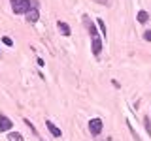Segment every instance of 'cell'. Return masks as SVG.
<instances>
[{
  "instance_id": "6da1fadb",
  "label": "cell",
  "mask_w": 151,
  "mask_h": 141,
  "mask_svg": "<svg viewBox=\"0 0 151 141\" xmlns=\"http://www.w3.org/2000/svg\"><path fill=\"white\" fill-rule=\"evenodd\" d=\"M12 2V9L13 13H27L28 9H30V2L28 0H9Z\"/></svg>"
},
{
  "instance_id": "7a4b0ae2",
  "label": "cell",
  "mask_w": 151,
  "mask_h": 141,
  "mask_svg": "<svg viewBox=\"0 0 151 141\" xmlns=\"http://www.w3.org/2000/svg\"><path fill=\"white\" fill-rule=\"evenodd\" d=\"M25 19H27V23H30V25L38 23V19H40V11H38V8H30V9H28V11L25 13Z\"/></svg>"
},
{
  "instance_id": "3957f363",
  "label": "cell",
  "mask_w": 151,
  "mask_h": 141,
  "mask_svg": "<svg viewBox=\"0 0 151 141\" xmlns=\"http://www.w3.org/2000/svg\"><path fill=\"white\" fill-rule=\"evenodd\" d=\"M89 130H91V134L93 135H98L102 132V120L100 119H93V120H89Z\"/></svg>"
},
{
  "instance_id": "277c9868",
  "label": "cell",
  "mask_w": 151,
  "mask_h": 141,
  "mask_svg": "<svg viewBox=\"0 0 151 141\" xmlns=\"http://www.w3.org/2000/svg\"><path fill=\"white\" fill-rule=\"evenodd\" d=\"M12 128H13L12 120H9L6 115H0V132H9Z\"/></svg>"
},
{
  "instance_id": "5b68a950",
  "label": "cell",
  "mask_w": 151,
  "mask_h": 141,
  "mask_svg": "<svg viewBox=\"0 0 151 141\" xmlns=\"http://www.w3.org/2000/svg\"><path fill=\"white\" fill-rule=\"evenodd\" d=\"M100 53H102V40H100L98 36H94V38H93V55L98 56Z\"/></svg>"
},
{
  "instance_id": "8992f818",
  "label": "cell",
  "mask_w": 151,
  "mask_h": 141,
  "mask_svg": "<svg viewBox=\"0 0 151 141\" xmlns=\"http://www.w3.org/2000/svg\"><path fill=\"white\" fill-rule=\"evenodd\" d=\"M45 126H47V130L51 132V135H53V137H60V128H57L51 120H45Z\"/></svg>"
},
{
  "instance_id": "52a82bcc",
  "label": "cell",
  "mask_w": 151,
  "mask_h": 141,
  "mask_svg": "<svg viewBox=\"0 0 151 141\" xmlns=\"http://www.w3.org/2000/svg\"><path fill=\"white\" fill-rule=\"evenodd\" d=\"M57 28H59V32L63 36H70V32H72V30H70V26L66 25L64 21H59V23H57Z\"/></svg>"
},
{
  "instance_id": "ba28073f",
  "label": "cell",
  "mask_w": 151,
  "mask_h": 141,
  "mask_svg": "<svg viewBox=\"0 0 151 141\" xmlns=\"http://www.w3.org/2000/svg\"><path fill=\"white\" fill-rule=\"evenodd\" d=\"M83 21H85V25H87V30L91 32V36L94 38V36H96V25L89 21V17H83Z\"/></svg>"
},
{
  "instance_id": "9c48e42d",
  "label": "cell",
  "mask_w": 151,
  "mask_h": 141,
  "mask_svg": "<svg viewBox=\"0 0 151 141\" xmlns=\"http://www.w3.org/2000/svg\"><path fill=\"white\" fill-rule=\"evenodd\" d=\"M8 139H9V141H25V139H23V135L19 134V132H9V134H8Z\"/></svg>"
},
{
  "instance_id": "30bf717a",
  "label": "cell",
  "mask_w": 151,
  "mask_h": 141,
  "mask_svg": "<svg viewBox=\"0 0 151 141\" xmlns=\"http://www.w3.org/2000/svg\"><path fill=\"white\" fill-rule=\"evenodd\" d=\"M147 21H149V13L144 11V9L138 11V23H147Z\"/></svg>"
},
{
  "instance_id": "8fae6325",
  "label": "cell",
  "mask_w": 151,
  "mask_h": 141,
  "mask_svg": "<svg viewBox=\"0 0 151 141\" xmlns=\"http://www.w3.org/2000/svg\"><path fill=\"white\" fill-rule=\"evenodd\" d=\"M2 41H4V45H8V47H12V45H13V40H12V38H8V36H4V38H2Z\"/></svg>"
},
{
  "instance_id": "7c38bea8",
  "label": "cell",
  "mask_w": 151,
  "mask_h": 141,
  "mask_svg": "<svg viewBox=\"0 0 151 141\" xmlns=\"http://www.w3.org/2000/svg\"><path fill=\"white\" fill-rule=\"evenodd\" d=\"M96 23H98V26L102 28V32L106 34V25H104V21H102V19H96Z\"/></svg>"
},
{
  "instance_id": "4fadbf2b",
  "label": "cell",
  "mask_w": 151,
  "mask_h": 141,
  "mask_svg": "<svg viewBox=\"0 0 151 141\" xmlns=\"http://www.w3.org/2000/svg\"><path fill=\"white\" fill-rule=\"evenodd\" d=\"M144 40H145V41H151V30H147V32L144 34Z\"/></svg>"
},
{
  "instance_id": "5bb4252c",
  "label": "cell",
  "mask_w": 151,
  "mask_h": 141,
  "mask_svg": "<svg viewBox=\"0 0 151 141\" xmlns=\"http://www.w3.org/2000/svg\"><path fill=\"white\" fill-rule=\"evenodd\" d=\"M96 2H100V4H106V2H108V0H96Z\"/></svg>"
}]
</instances>
